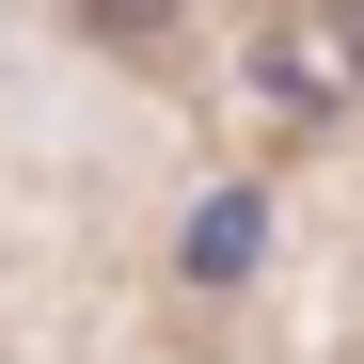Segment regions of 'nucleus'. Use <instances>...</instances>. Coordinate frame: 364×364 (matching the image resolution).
I'll return each instance as SVG.
<instances>
[{
  "mask_svg": "<svg viewBox=\"0 0 364 364\" xmlns=\"http://www.w3.org/2000/svg\"><path fill=\"white\" fill-rule=\"evenodd\" d=\"M191 269H254V206H206L191 222Z\"/></svg>",
  "mask_w": 364,
  "mask_h": 364,
  "instance_id": "f257e3e1",
  "label": "nucleus"
},
{
  "mask_svg": "<svg viewBox=\"0 0 364 364\" xmlns=\"http://www.w3.org/2000/svg\"><path fill=\"white\" fill-rule=\"evenodd\" d=\"M80 16H95L111 48H143V32H174V16H191V0H80Z\"/></svg>",
  "mask_w": 364,
  "mask_h": 364,
  "instance_id": "f03ea898",
  "label": "nucleus"
},
{
  "mask_svg": "<svg viewBox=\"0 0 364 364\" xmlns=\"http://www.w3.org/2000/svg\"><path fill=\"white\" fill-rule=\"evenodd\" d=\"M333 64H348V80H364V0H333Z\"/></svg>",
  "mask_w": 364,
  "mask_h": 364,
  "instance_id": "7ed1b4c3",
  "label": "nucleus"
}]
</instances>
